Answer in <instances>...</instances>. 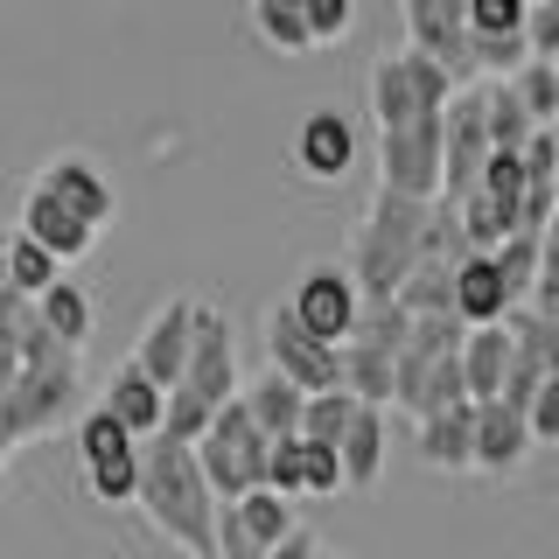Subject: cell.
Instances as JSON below:
<instances>
[{"mask_svg":"<svg viewBox=\"0 0 559 559\" xmlns=\"http://www.w3.org/2000/svg\"><path fill=\"white\" fill-rule=\"evenodd\" d=\"M252 28H259L266 49H280V57H308V49H314L301 0H252Z\"/></svg>","mask_w":559,"mask_h":559,"instance_id":"obj_29","label":"cell"},{"mask_svg":"<svg viewBox=\"0 0 559 559\" xmlns=\"http://www.w3.org/2000/svg\"><path fill=\"white\" fill-rule=\"evenodd\" d=\"M301 384H287L280 371H259L252 384H238V406L252 413V427L266 433V441H287L294 427H301Z\"/></svg>","mask_w":559,"mask_h":559,"instance_id":"obj_24","label":"cell"},{"mask_svg":"<svg viewBox=\"0 0 559 559\" xmlns=\"http://www.w3.org/2000/svg\"><path fill=\"white\" fill-rule=\"evenodd\" d=\"M0 287H8V231H0Z\"/></svg>","mask_w":559,"mask_h":559,"instance_id":"obj_39","label":"cell"},{"mask_svg":"<svg viewBox=\"0 0 559 559\" xmlns=\"http://www.w3.org/2000/svg\"><path fill=\"white\" fill-rule=\"evenodd\" d=\"M294 162H301L308 182H343L349 168H357V127H349L343 112H308L301 133H294Z\"/></svg>","mask_w":559,"mask_h":559,"instance_id":"obj_16","label":"cell"},{"mask_svg":"<svg viewBox=\"0 0 559 559\" xmlns=\"http://www.w3.org/2000/svg\"><path fill=\"white\" fill-rule=\"evenodd\" d=\"M468 433H476V399H454V406L419 413V462L441 468V476H462L468 468Z\"/></svg>","mask_w":559,"mask_h":559,"instance_id":"obj_20","label":"cell"},{"mask_svg":"<svg viewBox=\"0 0 559 559\" xmlns=\"http://www.w3.org/2000/svg\"><path fill=\"white\" fill-rule=\"evenodd\" d=\"M524 427H532V448H552L559 441V371L524 399Z\"/></svg>","mask_w":559,"mask_h":559,"instance_id":"obj_35","label":"cell"},{"mask_svg":"<svg viewBox=\"0 0 559 559\" xmlns=\"http://www.w3.org/2000/svg\"><path fill=\"white\" fill-rule=\"evenodd\" d=\"M266 559H322V538H314L308 524H294V532H280L266 546Z\"/></svg>","mask_w":559,"mask_h":559,"instance_id":"obj_38","label":"cell"},{"mask_svg":"<svg viewBox=\"0 0 559 559\" xmlns=\"http://www.w3.org/2000/svg\"><path fill=\"white\" fill-rule=\"evenodd\" d=\"M399 14H406V35H413L406 49L433 57L454 84L476 78V63H468V28H462V14H448L441 0H399Z\"/></svg>","mask_w":559,"mask_h":559,"instance_id":"obj_14","label":"cell"},{"mask_svg":"<svg viewBox=\"0 0 559 559\" xmlns=\"http://www.w3.org/2000/svg\"><path fill=\"white\" fill-rule=\"evenodd\" d=\"M357 287H349V273L336 266V259H322V266H308L301 280H294V294H287V314L308 329V336H322V343H343L349 336V322H357Z\"/></svg>","mask_w":559,"mask_h":559,"instance_id":"obj_11","label":"cell"},{"mask_svg":"<svg viewBox=\"0 0 559 559\" xmlns=\"http://www.w3.org/2000/svg\"><path fill=\"white\" fill-rule=\"evenodd\" d=\"M454 224H462V245H468V252H497V245L518 231V210L497 203L489 189H468V197H454Z\"/></svg>","mask_w":559,"mask_h":559,"instance_id":"obj_27","label":"cell"},{"mask_svg":"<svg viewBox=\"0 0 559 559\" xmlns=\"http://www.w3.org/2000/svg\"><path fill=\"white\" fill-rule=\"evenodd\" d=\"M336 468H343V489H371L378 468H384V406H349L343 419V441H336Z\"/></svg>","mask_w":559,"mask_h":559,"instance_id":"obj_21","label":"cell"},{"mask_svg":"<svg viewBox=\"0 0 559 559\" xmlns=\"http://www.w3.org/2000/svg\"><path fill=\"white\" fill-rule=\"evenodd\" d=\"M175 384H182L189 399H203V406H217V399L238 392V336H231V322L203 301L189 314V357H182V378Z\"/></svg>","mask_w":559,"mask_h":559,"instance_id":"obj_9","label":"cell"},{"mask_svg":"<svg viewBox=\"0 0 559 559\" xmlns=\"http://www.w3.org/2000/svg\"><path fill=\"white\" fill-rule=\"evenodd\" d=\"M189 314H197V301H162L147 314V329H140V343H133V364L147 371L154 384H168L182 378V357H189Z\"/></svg>","mask_w":559,"mask_h":559,"instance_id":"obj_18","label":"cell"},{"mask_svg":"<svg viewBox=\"0 0 559 559\" xmlns=\"http://www.w3.org/2000/svg\"><path fill=\"white\" fill-rule=\"evenodd\" d=\"M78 476L98 503H133V483H140V441L119 427L105 406H92L78 419Z\"/></svg>","mask_w":559,"mask_h":559,"instance_id":"obj_6","label":"cell"},{"mask_svg":"<svg viewBox=\"0 0 559 559\" xmlns=\"http://www.w3.org/2000/svg\"><path fill=\"white\" fill-rule=\"evenodd\" d=\"M266 371H280L287 384H301V392H336V384H343V371H336V343L308 336V329L287 314V301L266 314Z\"/></svg>","mask_w":559,"mask_h":559,"instance_id":"obj_10","label":"cell"},{"mask_svg":"<svg viewBox=\"0 0 559 559\" xmlns=\"http://www.w3.org/2000/svg\"><path fill=\"white\" fill-rule=\"evenodd\" d=\"M489 259H497V273H503V294L524 301V294H532V280H538V266H546V231H511Z\"/></svg>","mask_w":559,"mask_h":559,"instance_id":"obj_31","label":"cell"},{"mask_svg":"<svg viewBox=\"0 0 559 559\" xmlns=\"http://www.w3.org/2000/svg\"><path fill=\"white\" fill-rule=\"evenodd\" d=\"M524 8H532V0H462V28L468 35H518Z\"/></svg>","mask_w":559,"mask_h":559,"instance_id":"obj_34","label":"cell"},{"mask_svg":"<svg viewBox=\"0 0 559 559\" xmlns=\"http://www.w3.org/2000/svg\"><path fill=\"white\" fill-rule=\"evenodd\" d=\"M22 231H28L35 245H43V252L57 259V266H78V259L98 245V231L78 217V210L57 203L49 189H35V182H28V197H22Z\"/></svg>","mask_w":559,"mask_h":559,"instance_id":"obj_17","label":"cell"},{"mask_svg":"<svg viewBox=\"0 0 559 559\" xmlns=\"http://www.w3.org/2000/svg\"><path fill=\"white\" fill-rule=\"evenodd\" d=\"M266 489H280V497H336V489H343L336 448L301 441V433L273 441V448H266Z\"/></svg>","mask_w":559,"mask_h":559,"instance_id":"obj_13","label":"cell"},{"mask_svg":"<svg viewBox=\"0 0 559 559\" xmlns=\"http://www.w3.org/2000/svg\"><path fill=\"white\" fill-rule=\"evenodd\" d=\"M441 8H448V14H462V0H441Z\"/></svg>","mask_w":559,"mask_h":559,"instance_id":"obj_40","label":"cell"},{"mask_svg":"<svg viewBox=\"0 0 559 559\" xmlns=\"http://www.w3.org/2000/svg\"><path fill=\"white\" fill-rule=\"evenodd\" d=\"M231 511H238V524L259 538V546H273L280 532L301 524V518H294V497H280V489H266V483H252L245 497H231Z\"/></svg>","mask_w":559,"mask_h":559,"instance_id":"obj_30","label":"cell"},{"mask_svg":"<svg viewBox=\"0 0 559 559\" xmlns=\"http://www.w3.org/2000/svg\"><path fill=\"white\" fill-rule=\"evenodd\" d=\"M483 154H489V133H483V92L476 78L454 84L448 105H441V197H468L483 175Z\"/></svg>","mask_w":559,"mask_h":559,"instance_id":"obj_8","label":"cell"},{"mask_svg":"<svg viewBox=\"0 0 559 559\" xmlns=\"http://www.w3.org/2000/svg\"><path fill=\"white\" fill-rule=\"evenodd\" d=\"M336 371H343L349 399H364V406H392V349H384V343L343 336L336 343Z\"/></svg>","mask_w":559,"mask_h":559,"instance_id":"obj_25","label":"cell"},{"mask_svg":"<svg viewBox=\"0 0 559 559\" xmlns=\"http://www.w3.org/2000/svg\"><path fill=\"white\" fill-rule=\"evenodd\" d=\"M301 14H308L314 49H322V43H343V35H349V22H357V0H301Z\"/></svg>","mask_w":559,"mask_h":559,"instance_id":"obj_36","label":"cell"},{"mask_svg":"<svg viewBox=\"0 0 559 559\" xmlns=\"http://www.w3.org/2000/svg\"><path fill=\"white\" fill-rule=\"evenodd\" d=\"M476 92H483V133H489V147H524V133H532L538 119L524 112V98L511 92V78H476Z\"/></svg>","mask_w":559,"mask_h":559,"instance_id":"obj_28","label":"cell"},{"mask_svg":"<svg viewBox=\"0 0 559 559\" xmlns=\"http://www.w3.org/2000/svg\"><path fill=\"white\" fill-rule=\"evenodd\" d=\"M35 189H49L57 203H70L92 231H105V224L119 217V197L112 182L98 175V162H84V154H57V162H43V175H35Z\"/></svg>","mask_w":559,"mask_h":559,"instance_id":"obj_15","label":"cell"},{"mask_svg":"<svg viewBox=\"0 0 559 559\" xmlns=\"http://www.w3.org/2000/svg\"><path fill=\"white\" fill-rule=\"evenodd\" d=\"M35 322H43L63 349H84V336H92V301H84V287H70L57 273L43 294H35Z\"/></svg>","mask_w":559,"mask_h":559,"instance_id":"obj_26","label":"cell"},{"mask_svg":"<svg viewBox=\"0 0 559 559\" xmlns=\"http://www.w3.org/2000/svg\"><path fill=\"white\" fill-rule=\"evenodd\" d=\"M98 406L112 413L119 427L133 433V441H147V433L162 427V384H154V378H147V371H140V364L127 357L112 378H105V399H98Z\"/></svg>","mask_w":559,"mask_h":559,"instance_id":"obj_22","label":"cell"},{"mask_svg":"<svg viewBox=\"0 0 559 559\" xmlns=\"http://www.w3.org/2000/svg\"><path fill=\"white\" fill-rule=\"evenodd\" d=\"M133 503H140V518H147L168 546H182L189 559H210V518H217V497H210L189 441H168V433H147V441H140Z\"/></svg>","mask_w":559,"mask_h":559,"instance_id":"obj_2","label":"cell"},{"mask_svg":"<svg viewBox=\"0 0 559 559\" xmlns=\"http://www.w3.org/2000/svg\"><path fill=\"white\" fill-rule=\"evenodd\" d=\"M454 357H462V392L468 399H497L503 364H511V336H503V322H476V329H462Z\"/></svg>","mask_w":559,"mask_h":559,"instance_id":"obj_23","label":"cell"},{"mask_svg":"<svg viewBox=\"0 0 559 559\" xmlns=\"http://www.w3.org/2000/svg\"><path fill=\"white\" fill-rule=\"evenodd\" d=\"M57 273H63V266H57V259H49L28 231H8V287H14V294H28V301H35V294H43Z\"/></svg>","mask_w":559,"mask_h":559,"instance_id":"obj_33","label":"cell"},{"mask_svg":"<svg viewBox=\"0 0 559 559\" xmlns=\"http://www.w3.org/2000/svg\"><path fill=\"white\" fill-rule=\"evenodd\" d=\"M378 189L399 197H441V112H419L406 127L378 133Z\"/></svg>","mask_w":559,"mask_h":559,"instance_id":"obj_7","label":"cell"},{"mask_svg":"<svg viewBox=\"0 0 559 559\" xmlns=\"http://www.w3.org/2000/svg\"><path fill=\"white\" fill-rule=\"evenodd\" d=\"M448 92H454V78L433 57H419V49H399V57L371 63V119H378V133L406 127L419 112H441Z\"/></svg>","mask_w":559,"mask_h":559,"instance_id":"obj_5","label":"cell"},{"mask_svg":"<svg viewBox=\"0 0 559 559\" xmlns=\"http://www.w3.org/2000/svg\"><path fill=\"white\" fill-rule=\"evenodd\" d=\"M322 559H349V552H329V546H322Z\"/></svg>","mask_w":559,"mask_h":559,"instance_id":"obj_41","label":"cell"},{"mask_svg":"<svg viewBox=\"0 0 559 559\" xmlns=\"http://www.w3.org/2000/svg\"><path fill=\"white\" fill-rule=\"evenodd\" d=\"M448 301H454V322H462V329H476V322H503L511 294H503L497 259H489V252H462V259H454Z\"/></svg>","mask_w":559,"mask_h":559,"instance_id":"obj_19","label":"cell"},{"mask_svg":"<svg viewBox=\"0 0 559 559\" xmlns=\"http://www.w3.org/2000/svg\"><path fill=\"white\" fill-rule=\"evenodd\" d=\"M518 35H524V49H532V57H559V0H532Z\"/></svg>","mask_w":559,"mask_h":559,"instance_id":"obj_37","label":"cell"},{"mask_svg":"<svg viewBox=\"0 0 559 559\" xmlns=\"http://www.w3.org/2000/svg\"><path fill=\"white\" fill-rule=\"evenodd\" d=\"M427 203L433 197H399V189H378L371 210L357 217L343 252V273L357 287V301H392V287L406 280V266L419 259V238H427Z\"/></svg>","mask_w":559,"mask_h":559,"instance_id":"obj_3","label":"cell"},{"mask_svg":"<svg viewBox=\"0 0 559 559\" xmlns=\"http://www.w3.org/2000/svg\"><path fill=\"white\" fill-rule=\"evenodd\" d=\"M189 448H197V468H203V483H210V497H217V503H231L252 483H266V448L273 441L252 427V413L238 406V392L210 406V427Z\"/></svg>","mask_w":559,"mask_h":559,"instance_id":"obj_4","label":"cell"},{"mask_svg":"<svg viewBox=\"0 0 559 559\" xmlns=\"http://www.w3.org/2000/svg\"><path fill=\"white\" fill-rule=\"evenodd\" d=\"M78 392H84L78 349H63L43 322H35L28 343L14 349L8 392H0V462H8L14 448L43 441V433H57L63 419H70V406H78Z\"/></svg>","mask_w":559,"mask_h":559,"instance_id":"obj_1","label":"cell"},{"mask_svg":"<svg viewBox=\"0 0 559 559\" xmlns=\"http://www.w3.org/2000/svg\"><path fill=\"white\" fill-rule=\"evenodd\" d=\"M532 462V427L511 399H476V433H468V468L483 476H518Z\"/></svg>","mask_w":559,"mask_h":559,"instance_id":"obj_12","label":"cell"},{"mask_svg":"<svg viewBox=\"0 0 559 559\" xmlns=\"http://www.w3.org/2000/svg\"><path fill=\"white\" fill-rule=\"evenodd\" d=\"M511 92L524 98V112H532L538 127H552L559 119V57H524L511 70Z\"/></svg>","mask_w":559,"mask_h":559,"instance_id":"obj_32","label":"cell"}]
</instances>
